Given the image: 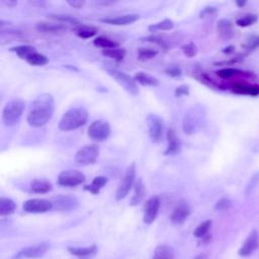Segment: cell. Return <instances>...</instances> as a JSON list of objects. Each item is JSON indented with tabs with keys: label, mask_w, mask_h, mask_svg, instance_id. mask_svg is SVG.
Returning a JSON list of instances; mask_svg holds the SVG:
<instances>
[{
	"label": "cell",
	"mask_w": 259,
	"mask_h": 259,
	"mask_svg": "<svg viewBox=\"0 0 259 259\" xmlns=\"http://www.w3.org/2000/svg\"><path fill=\"white\" fill-rule=\"evenodd\" d=\"M55 101L51 94L42 93L38 95L30 105L26 120L33 127H40L47 124L53 116Z\"/></svg>",
	"instance_id": "6da1fadb"
},
{
	"label": "cell",
	"mask_w": 259,
	"mask_h": 259,
	"mask_svg": "<svg viewBox=\"0 0 259 259\" xmlns=\"http://www.w3.org/2000/svg\"><path fill=\"white\" fill-rule=\"evenodd\" d=\"M88 112L83 107H72L67 110L59 121V130L62 132H71L87 122Z\"/></svg>",
	"instance_id": "7a4b0ae2"
},
{
	"label": "cell",
	"mask_w": 259,
	"mask_h": 259,
	"mask_svg": "<svg viewBox=\"0 0 259 259\" xmlns=\"http://www.w3.org/2000/svg\"><path fill=\"white\" fill-rule=\"evenodd\" d=\"M25 103L20 99H12L8 101L2 110V121L7 126H12L18 122L23 110Z\"/></svg>",
	"instance_id": "3957f363"
},
{
	"label": "cell",
	"mask_w": 259,
	"mask_h": 259,
	"mask_svg": "<svg viewBox=\"0 0 259 259\" xmlns=\"http://www.w3.org/2000/svg\"><path fill=\"white\" fill-rule=\"evenodd\" d=\"M99 157V147L95 144L85 145L75 155V162L79 166H88L96 162Z\"/></svg>",
	"instance_id": "277c9868"
},
{
	"label": "cell",
	"mask_w": 259,
	"mask_h": 259,
	"mask_svg": "<svg viewBox=\"0 0 259 259\" xmlns=\"http://www.w3.org/2000/svg\"><path fill=\"white\" fill-rule=\"evenodd\" d=\"M135 179H136V164L132 163L127 167L121 181L119 182V184L116 188V191H115L116 200H121L122 198H124L127 195L132 186L135 183Z\"/></svg>",
	"instance_id": "5b68a950"
},
{
	"label": "cell",
	"mask_w": 259,
	"mask_h": 259,
	"mask_svg": "<svg viewBox=\"0 0 259 259\" xmlns=\"http://www.w3.org/2000/svg\"><path fill=\"white\" fill-rule=\"evenodd\" d=\"M106 71L128 93L134 94V95L139 93V88H138L137 82L135 81L134 77L127 75L126 73H124L122 71H119V70L113 69V68H107Z\"/></svg>",
	"instance_id": "8992f818"
},
{
	"label": "cell",
	"mask_w": 259,
	"mask_h": 259,
	"mask_svg": "<svg viewBox=\"0 0 259 259\" xmlns=\"http://www.w3.org/2000/svg\"><path fill=\"white\" fill-rule=\"evenodd\" d=\"M87 135L90 139L96 142L106 140L110 135V125L106 120H94L88 127Z\"/></svg>",
	"instance_id": "52a82bcc"
},
{
	"label": "cell",
	"mask_w": 259,
	"mask_h": 259,
	"mask_svg": "<svg viewBox=\"0 0 259 259\" xmlns=\"http://www.w3.org/2000/svg\"><path fill=\"white\" fill-rule=\"evenodd\" d=\"M200 112L198 111V107H191L189 108L184 116H183V120H182V128L183 132L186 135H192L194 134L197 128L200 125Z\"/></svg>",
	"instance_id": "ba28073f"
},
{
	"label": "cell",
	"mask_w": 259,
	"mask_h": 259,
	"mask_svg": "<svg viewBox=\"0 0 259 259\" xmlns=\"http://www.w3.org/2000/svg\"><path fill=\"white\" fill-rule=\"evenodd\" d=\"M147 125L151 141L154 143H159L162 140L164 132L163 119L157 114L150 113L147 116Z\"/></svg>",
	"instance_id": "9c48e42d"
},
{
	"label": "cell",
	"mask_w": 259,
	"mask_h": 259,
	"mask_svg": "<svg viewBox=\"0 0 259 259\" xmlns=\"http://www.w3.org/2000/svg\"><path fill=\"white\" fill-rule=\"evenodd\" d=\"M86 177L78 170H65L62 171L58 176V183L65 187H75L84 183Z\"/></svg>",
	"instance_id": "30bf717a"
},
{
	"label": "cell",
	"mask_w": 259,
	"mask_h": 259,
	"mask_svg": "<svg viewBox=\"0 0 259 259\" xmlns=\"http://www.w3.org/2000/svg\"><path fill=\"white\" fill-rule=\"evenodd\" d=\"M23 210L30 213L47 212L53 208L52 201L42 198L28 199L23 203Z\"/></svg>",
	"instance_id": "8fae6325"
},
{
	"label": "cell",
	"mask_w": 259,
	"mask_h": 259,
	"mask_svg": "<svg viewBox=\"0 0 259 259\" xmlns=\"http://www.w3.org/2000/svg\"><path fill=\"white\" fill-rule=\"evenodd\" d=\"M53 207L61 211H72L78 206V199L75 196L59 195L52 201Z\"/></svg>",
	"instance_id": "7c38bea8"
},
{
	"label": "cell",
	"mask_w": 259,
	"mask_h": 259,
	"mask_svg": "<svg viewBox=\"0 0 259 259\" xmlns=\"http://www.w3.org/2000/svg\"><path fill=\"white\" fill-rule=\"evenodd\" d=\"M160 208V198L159 196H151L145 204V210H144V222L146 224H152L159 211Z\"/></svg>",
	"instance_id": "4fadbf2b"
},
{
	"label": "cell",
	"mask_w": 259,
	"mask_h": 259,
	"mask_svg": "<svg viewBox=\"0 0 259 259\" xmlns=\"http://www.w3.org/2000/svg\"><path fill=\"white\" fill-rule=\"evenodd\" d=\"M259 247V236L256 230H252L245 242L243 243L241 249L239 250V254L241 256H249L254 251H256Z\"/></svg>",
	"instance_id": "5bb4252c"
},
{
	"label": "cell",
	"mask_w": 259,
	"mask_h": 259,
	"mask_svg": "<svg viewBox=\"0 0 259 259\" xmlns=\"http://www.w3.org/2000/svg\"><path fill=\"white\" fill-rule=\"evenodd\" d=\"M167 141H168V147L165 150V155H176L181 150V141L176 135V132L173 127H169L167 130Z\"/></svg>",
	"instance_id": "9a60e30c"
},
{
	"label": "cell",
	"mask_w": 259,
	"mask_h": 259,
	"mask_svg": "<svg viewBox=\"0 0 259 259\" xmlns=\"http://www.w3.org/2000/svg\"><path fill=\"white\" fill-rule=\"evenodd\" d=\"M190 214V208L189 205L184 202L181 201L173 210L172 214H171V221L173 224L175 225H181L185 222V220L188 218V215Z\"/></svg>",
	"instance_id": "2e32d148"
},
{
	"label": "cell",
	"mask_w": 259,
	"mask_h": 259,
	"mask_svg": "<svg viewBox=\"0 0 259 259\" xmlns=\"http://www.w3.org/2000/svg\"><path fill=\"white\" fill-rule=\"evenodd\" d=\"M139 18H140L139 14H123V15L114 16V17L102 18L101 21L111 25H126L137 21Z\"/></svg>",
	"instance_id": "e0dca14e"
},
{
	"label": "cell",
	"mask_w": 259,
	"mask_h": 259,
	"mask_svg": "<svg viewBox=\"0 0 259 259\" xmlns=\"http://www.w3.org/2000/svg\"><path fill=\"white\" fill-rule=\"evenodd\" d=\"M49 249V245L46 243L33 245L26 247L20 251V255L26 257V258H38L41 257Z\"/></svg>",
	"instance_id": "ac0fdd59"
},
{
	"label": "cell",
	"mask_w": 259,
	"mask_h": 259,
	"mask_svg": "<svg viewBox=\"0 0 259 259\" xmlns=\"http://www.w3.org/2000/svg\"><path fill=\"white\" fill-rule=\"evenodd\" d=\"M232 91L237 94L257 96V95H259V85L237 82L232 85Z\"/></svg>",
	"instance_id": "d6986e66"
},
{
	"label": "cell",
	"mask_w": 259,
	"mask_h": 259,
	"mask_svg": "<svg viewBox=\"0 0 259 259\" xmlns=\"http://www.w3.org/2000/svg\"><path fill=\"white\" fill-rule=\"evenodd\" d=\"M29 188L34 193H47L53 189V185L47 179H33L30 181Z\"/></svg>",
	"instance_id": "ffe728a7"
},
{
	"label": "cell",
	"mask_w": 259,
	"mask_h": 259,
	"mask_svg": "<svg viewBox=\"0 0 259 259\" xmlns=\"http://www.w3.org/2000/svg\"><path fill=\"white\" fill-rule=\"evenodd\" d=\"M134 79H135L136 82H138L139 84H142L144 86L156 87L160 84V82L157 78H155L154 76H151L147 73H144V72L136 73V75L134 76Z\"/></svg>",
	"instance_id": "44dd1931"
},
{
	"label": "cell",
	"mask_w": 259,
	"mask_h": 259,
	"mask_svg": "<svg viewBox=\"0 0 259 259\" xmlns=\"http://www.w3.org/2000/svg\"><path fill=\"white\" fill-rule=\"evenodd\" d=\"M36 28L39 31L45 33H61L66 31V26L61 24H53L48 22H38L36 23Z\"/></svg>",
	"instance_id": "7402d4cb"
},
{
	"label": "cell",
	"mask_w": 259,
	"mask_h": 259,
	"mask_svg": "<svg viewBox=\"0 0 259 259\" xmlns=\"http://www.w3.org/2000/svg\"><path fill=\"white\" fill-rule=\"evenodd\" d=\"M153 259H174V251L168 245H159L155 249Z\"/></svg>",
	"instance_id": "603a6c76"
},
{
	"label": "cell",
	"mask_w": 259,
	"mask_h": 259,
	"mask_svg": "<svg viewBox=\"0 0 259 259\" xmlns=\"http://www.w3.org/2000/svg\"><path fill=\"white\" fill-rule=\"evenodd\" d=\"M145 193V185L143 183L142 178H139L135 184V192L131 199V205H138L144 199Z\"/></svg>",
	"instance_id": "cb8c5ba5"
},
{
	"label": "cell",
	"mask_w": 259,
	"mask_h": 259,
	"mask_svg": "<svg viewBox=\"0 0 259 259\" xmlns=\"http://www.w3.org/2000/svg\"><path fill=\"white\" fill-rule=\"evenodd\" d=\"M107 183V178L105 176H96L89 185L84 186V189L92 194H98L100 189Z\"/></svg>",
	"instance_id": "d4e9b609"
},
{
	"label": "cell",
	"mask_w": 259,
	"mask_h": 259,
	"mask_svg": "<svg viewBox=\"0 0 259 259\" xmlns=\"http://www.w3.org/2000/svg\"><path fill=\"white\" fill-rule=\"evenodd\" d=\"M218 31L223 38H229L233 35V24L228 19H221L218 22Z\"/></svg>",
	"instance_id": "484cf974"
},
{
	"label": "cell",
	"mask_w": 259,
	"mask_h": 259,
	"mask_svg": "<svg viewBox=\"0 0 259 259\" xmlns=\"http://www.w3.org/2000/svg\"><path fill=\"white\" fill-rule=\"evenodd\" d=\"M15 207H16L15 202L12 199L8 197H3V196L0 198V214L2 217L13 213L15 210Z\"/></svg>",
	"instance_id": "4316f807"
},
{
	"label": "cell",
	"mask_w": 259,
	"mask_h": 259,
	"mask_svg": "<svg viewBox=\"0 0 259 259\" xmlns=\"http://www.w3.org/2000/svg\"><path fill=\"white\" fill-rule=\"evenodd\" d=\"M93 44H94V46L101 48L103 50L118 48V42L114 41L113 39H111L105 35H99V36L95 37V39L93 40Z\"/></svg>",
	"instance_id": "83f0119b"
},
{
	"label": "cell",
	"mask_w": 259,
	"mask_h": 259,
	"mask_svg": "<svg viewBox=\"0 0 259 259\" xmlns=\"http://www.w3.org/2000/svg\"><path fill=\"white\" fill-rule=\"evenodd\" d=\"M102 55L115 60L116 62H120L123 60L125 56V50L122 48H113V49H107V50H102Z\"/></svg>",
	"instance_id": "f1b7e54d"
},
{
	"label": "cell",
	"mask_w": 259,
	"mask_h": 259,
	"mask_svg": "<svg viewBox=\"0 0 259 259\" xmlns=\"http://www.w3.org/2000/svg\"><path fill=\"white\" fill-rule=\"evenodd\" d=\"M25 61L29 65H31V66H44V65H46L49 62L48 58L44 54H40V53H38L36 51L33 52L32 54H30L25 59Z\"/></svg>",
	"instance_id": "f546056e"
},
{
	"label": "cell",
	"mask_w": 259,
	"mask_h": 259,
	"mask_svg": "<svg viewBox=\"0 0 259 259\" xmlns=\"http://www.w3.org/2000/svg\"><path fill=\"white\" fill-rule=\"evenodd\" d=\"M69 252L77 257H87L92 255L95 251H96V246L92 245L89 247H84V248H72L69 247L68 248Z\"/></svg>",
	"instance_id": "4dcf8cb0"
},
{
	"label": "cell",
	"mask_w": 259,
	"mask_h": 259,
	"mask_svg": "<svg viewBox=\"0 0 259 259\" xmlns=\"http://www.w3.org/2000/svg\"><path fill=\"white\" fill-rule=\"evenodd\" d=\"M174 26V23L171 19H164L162 21H159L157 23H154V24H151L149 26V31L153 32V31H158V30H170L172 29Z\"/></svg>",
	"instance_id": "1f68e13d"
},
{
	"label": "cell",
	"mask_w": 259,
	"mask_h": 259,
	"mask_svg": "<svg viewBox=\"0 0 259 259\" xmlns=\"http://www.w3.org/2000/svg\"><path fill=\"white\" fill-rule=\"evenodd\" d=\"M217 75L222 78V79H230L236 76H240V75H247L244 74L243 71L239 70V69H235V68H225L222 70H219L217 72Z\"/></svg>",
	"instance_id": "d6a6232c"
},
{
	"label": "cell",
	"mask_w": 259,
	"mask_h": 259,
	"mask_svg": "<svg viewBox=\"0 0 259 259\" xmlns=\"http://www.w3.org/2000/svg\"><path fill=\"white\" fill-rule=\"evenodd\" d=\"M75 33L82 38H90L94 36L97 32L95 28H92L90 26H85V25H79L78 27L75 28Z\"/></svg>",
	"instance_id": "836d02e7"
},
{
	"label": "cell",
	"mask_w": 259,
	"mask_h": 259,
	"mask_svg": "<svg viewBox=\"0 0 259 259\" xmlns=\"http://www.w3.org/2000/svg\"><path fill=\"white\" fill-rule=\"evenodd\" d=\"M10 51L15 52L16 55L21 58V59H26L30 54H32L33 52H35V49L31 46H18L15 48L10 49Z\"/></svg>",
	"instance_id": "e575fe53"
},
{
	"label": "cell",
	"mask_w": 259,
	"mask_h": 259,
	"mask_svg": "<svg viewBox=\"0 0 259 259\" xmlns=\"http://www.w3.org/2000/svg\"><path fill=\"white\" fill-rule=\"evenodd\" d=\"M210 227H211V221L210 220L204 221L194 230L193 234L197 238H202V237H204L208 233Z\"/></svg>",
	"instance_id": "d590c367"
},
{
	"label": "cell",
	"mask_w": 259,
	"mask_h": 259,
	"mask_svg": "<svg viewBox=\"0 0 259 259\" xmlns=\"http://www.w3.org/2000/svg\"><path fill=\"white\" fill-rule=\"evenodd\" d=\"M158 54L157 50H153V49H145V48H141L138 51V58L142 61H146V60H150L153 59L154 57H156Z\"/></svg>",
	"instance_id": "8d00e7d4"
},
{
	"label": "cell",
	"mask_w": 259,
	"mask_h": 259,
	"mask_svg": "<svg viewBox=\"0 0 259 259\" xmlns=\"http://www.w3.org/2000/svg\"><path fill=\"white\" fill-rule=\"evenodd\" d=\"M256 21H257V15H255V14H247V15L243 16L242 18H239L236 21V24L238 26H241V27H246V26L252 25Z\"/></svg>",
	"instance_id": "74e56055"
},
{
	"label": "cell",
	"mask_w": 259,
	"mask_h": 259,
	"mask_svg": "<svg viewBox=\"0 0 259 259\" xmlns=\"http://www.w3.org/2000/svg\"><path fill=\"white\" fill-rule=\"evenodd\" d=\"M197 51H198L197 47L193 42H188V44L182 46V52L188 58L195 57L197 55Z\"/></svg>",
	"instance_id": "f35d334b"
},
{
	"label": "cell",
	"mask_w": 259,
	"mask_h": 259,
	"mask_svg": "<svg viewBox=\"0 0 259 259\" xmlns=\"http://www.w3.org/2000/svg\"><path fill=\"white\" fill-rule=\"evenodd\" d=\"M232 205V201L228 198V197H223L221 198L217 203L214 208L217 210H226L228 208H230V206Z\"/></svg>",
	"instance_id": "ab89813d"
},
{
	"label": "cell",
	"mask_w": 259,
	"mask_h": 259,
	"mask_svg": "<svg viewBox=\"0 0 259 259\" xmlns=\"http://www.w3.org/2000/svg\"><path fill=\"white\" fill-rule=\"evenodd\" d=\"M52 18H55V19H57V20H59V21H62V22H70V23H76V24H78L79 23V21L77 20V19H75L74 17H72V16H68V15H60V14H51L50 15Z\"/></svg>",
	"instance_id": "60d3db41"
},
{
	"label": "cell",
	"mask_w": 259,
	"mask_h": 259,
	"mask_svg": "<svg viewBox=\"0 0 259 259\" xmlns=\"http://www.w3.org/2000/svg\"><path fill=\"white\" fill-rule=\"evenodd\" d=\"M166 74L171 76V77H179L181 74H182V70L179 66H176V65H173L171 67H168L166 70H165Z\"/></svg>",
	"instance_id": "b9f144b4"
},
{
	"label": "cell",
	"mask_w": 259,
	"mask_h": 259,
	"mask_svg": "<svg viewBox=\"0 0 259 259\" xmlns=\"http://www.w3.org/2000/svg\"><path fill=\"white\" fill-rule=\"evenodd\" d=\"M258 182H259V172L256 173V174H254L253 177L251 178V181H250L249 184L247 185L246 193H250V192L254 189V187H256V185H257Z\"/></svg>",
	"instance_id": "7bdbcfd3"
},
{
	"label": "cell",
	"mask_w": 259,
	"mask_h": 259,
	"mask_svg": "<svg viewBox=\"0 0 259 259\" xmlns=\"http://www.w3.org/2000/svg\"><path fill=\"white\" fill-rule=\"evenodd\" d=\"M188 94H189V87L187 85H181L175 89L176 97H181L183 95H188Z\"/></svg>",
	"instance_id": "ee69618b"
},
{
	"label": "cell",
	"mask_w": 259,
	"mask_h": 259,
	"mask_svg": "<svg viewBox=\"0 0 259 259\" xmlns=\"http://www.w3.org/2000/svg\"><path fill=\"white\" fill-rule=\"evenodd\" d=\"M147 41H152V42H155V44H158L159 46L163 47V48H167L166 44L164 42L163 39H161L160 37H157V36H154V35H151V36H147L145 38Z\"/></svg>",
	"instance_id": "f6af8a7d"
},
{
	"label": "cell",
	"mask_w": 259,
	"mask_h": 259,
	"mask_svg": "<svg viewBox=\"0 0 259 259\" xmlns=\"http://www.w3.org/2000/svg\"><path fill=\"white\" fill-rule=\"evenodd\" d=\"M67 3H68L70 6L79 9V8H82V7L84 6L85 1H83V0H73V1L69 0V1H67Z\"/></svg>",
	"instance_id": "bcb514c9"
},
{
	"label": "cell",
	"mask_w": 259,
	"mask_h": 259,
	"mask_svg": "<svg viewBox=\"0 0 259 259\" xmlns=\"http://www.w3.org/2000/svg\"><path fill=\"white\" fill-rule=\"evenodd\" d=\"M2 3L6 6H9V7H12V6H15L17 4V1H13V0H8V1H2Z\"/></svg>",
	"instance_id": "7dc6e473"
},
{
	"label": "cell",
	"mask_w": 259,
	"mask_h": 259,
	"mask_svg": "<svg viewBox=\"0 0 259 259\" xmlns=\"http://www.w3.org/2000/svg\"><path fill=\"white\" fill-rule=\"evenodd\" d=\"M223 52H224V53H226V54H231V53H233V52H234V47H233V46H230V47L226 48Z\"/></svg>",
	"instance_id": "c3c4849f"
},
{
	"label": "cell",
	"mask_w": 259,
	"mask_h": 259,
	"mask_svg": "<svg viewBox=\"0 0 259 259\" xmlns=\"http://www.w3.org/2000/svg\"><path fill=\"white\" fill-rule=\"evenodd\" d=\"M257 47H259V36H258L257 38H255V40H254L253 44L251 45V49H255V48H257Z\"/></svg>",
	"instance_id": "681fc988"
},
{
	"label": "cell",
	"mask_w": 259,
	"mask_h": 259,
	"mask_svg": "<svg viewBox=\"0 0 259 259\" xmlns=\"http://www.w3.org/2000/svg\"><path fill=\"white\" fill-rule=\"evenodd\" d=\"M33 5H38V6H46V2H44V1H37V2H31Z\"/></svg>",
	"instance_id": "f907efd6"
},
{
	"label": "cell",
	"mask_w": 259,
	"mask_h": 259,
	"mask_svg": "<svg viewBox=\"0 0 259 259\" xmlns=\"http://www.w3.org/2000/svg\"><path fill=\"white\" fill-rule=\"evenodd\" d=\"M236 4L239 6V7H242L246 4V1H236Z\"/></svg>",
	"instance_id": "816d5d0a"
},
{
	"label": "cell",
	"mask_w": 259,
	"mask_h": 259,
	"mask_svg": "<svg viewBox=\"0 0 259 259\" xmlns=\"http://www.w3.org/2000/svg\"><path fill=\"white\" fill-rule=\"evenodd\" d=\"M196 259H203V256H202V255H201V256H199V257H197V258H196Z\"/></svg>",
	"instance_id": "f5cc1de1"
}]
</instances>
